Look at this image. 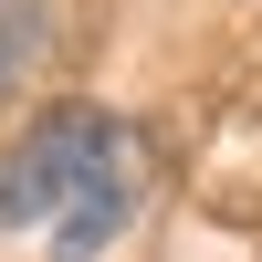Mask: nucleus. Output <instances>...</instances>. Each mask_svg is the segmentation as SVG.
<instances>
[{"instance_id": "obj_1", "label": "nucleus", "mask_w": 262, "mask_h": 262, "mask_svg": "<svg viewBox=\"0 0 262 262\" xmlns=\"http://www.w3.org/2000/svg\"><path fill=\"white\" fill-rule=\"evenodd\" d=\"M137 126L105 105H53L21 126V147H0V231L42 242L53 262H105L116 231L137 221Z\"/></svg>"}, {"instance_id": "obj_2", "label": "nucleus", "mask_w": 262, "mask_h": 262, "mask_svg": "<svg viewBox=\"0 0 262 262\" xmlns=\"http://www.w3.org/2000/svg\"><path fill=\"white\" fill-rule=\"evenodd\" d=\"M42 53H53V0H0V105L42 74Z\"/></svg>"}]
</instances>
